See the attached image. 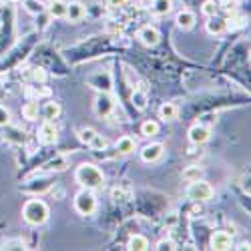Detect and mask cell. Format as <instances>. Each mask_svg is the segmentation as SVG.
Segmentation results:
<instances>
[{"mask_svg":"<svg viewBox=\"0 0 251 251\" xmlns=\"http://www.w3.org/2000/svg\"><path fill=\"white\" fill-rule=\"evenodd\" d=\"M203 14H205V16H213V14H217V6H215V2L207 0V2L203 4Z\"/></svg>","mask_w":251,"mask_h":251,"instance_id":"29","label":"cell"},{"mask_svg":"<svg viewBox=\"0 0 251 251\" xmlns=\"http://www.w3.org/2000/svg\"><path fill=\"white\" fill-rule=\"evenodd\" d=\"M133 100H135V104H137V109H145V107H147V97H145L141 91H135Z\"/></svg>","mask_w":251,"mask_h":251,"instance_id":"25","label":"cell"},{"mask_svg":"<svg viewBox=\"0 0 251 251\" xmlns=\"http://www.w3.org/2000/svg\"><path fill=\"white\" fill-rule=\"evenodd\" d=\"M157 249H175V245H173V241H161Z\"/></svg>","mask_w":251,"mask_h":251,"instance_id":"33","label":"cell"},{"mask_svg":"<svg viewBox=\"0 0 251 251\" xmlns=\"http://www.w3.org/2000/svg\"><path fill=\"white\" fill-rule=\"evenodd\" d=\"M49 14L54 16V18L67 16V4H65V0H60V2H50V6H49Z\"/></svg>","mask_w":251,"mask_h":251,"instance_id":"18","label":"cell"},{"mask_svg":"<svg viewBox=\"0 0 251 251\" xmlns=\"http://www.w3.org/2000/svg\"><path fill=\"white\" fill-rule=\"evenodd\" d=\"M30 76H32V80H36V82H45V80H47V73H45L43 69H32V71H30Z\"/></svg>","mask_w":251,"mask_h":251,"instance_id":"28","label":"cell"},{"mask_svg":"<svg viewBox=\"0 0 251 251\" xmlns=\"http://www.w3.org/2000/svg\"><path fill=\"white\" fill-rule=\"evenodd\" d=\"M151 2H153V0H141V6L143 8H151Z\"/></svg>","mask_w":251,"mask_h":251,"instance_id":"34","label":"cell"},{"mask_svg":"<svg viewBox=\"0 0 251 251\" xmlns=\"http://www.w3.org/2000/svg\"><path fill=\"white\" fill-rule=\"evenodd\" d=\"M10 123V113L6 107H0V127H6Z\"/></svg>","mask_w":251,"mask_h":251,"instance_id":"30","label":"cell"},{"mask_svg":"<svg viewBox=\"0 0 251 251\" xmlns=\"http://www.w3.org/2000/svg\"><path fill=\"white\" fill-rule=\"evenodd\" d=\"M161 155H163V145L159 143H151L141 151V159L145 163H155L157 159H161Z\"/></svg>","mask_w":251,"mask_h":251,"instance_id":"8","label":"cell"},{"mask_svg":"<svg viewBox=\"0 0 251 251\" xmlns=\"http://www.w3.org/2000/svg\"><path fill=\"white\" fill-rule=\"evenodd\" d=\"M95 111L99 117H109L113 111V100L109 95H99L97 102H95Z\"/></svg>","mask_w":251,"mask_h":251,"instance_id":"9","label":"cell"},{"mask_svg":"<svg viewBox=\"0 0 251 251\" xmlns=\"http://www.w3.org/2000/svg\"><path fill=\"white\" fill-rule=\"evenodd\" d=\"M201 175H203V169H201V167H197V165H193V167H189V169L183 171V179L189 181V183L201 179Z\"/></svg>","mask_w":251,"mask_h":251,"instance_id":"20","label":"cell"},{"mask_svg":"<svg viewBox=\"0 0 251 251\" xmlns=\"http://www.w3.org/2000/svg\"><path fill=\"white\" fill-rule=\"evenodd\" d=\"M75 207H76V211H78L80 215H91V213L95 211V209H97V199H95V195L91 193V189L80 191V193L76 195Z\"/></svg>","mask_w":251,"mask_h":251,"instance_id":"4","label":"cell"},{"mask_svg":"<svg viewBox=\"0 0 251 251\" xmlns=\"http://www.w3.org/2000/svg\"><path fill=\"white\" fill-rule=\"evenodd\" d=\"M67 18L73 20V23H78V20L85 18V6L80 2H71L67 6Z\"/></svg>","mask_w":251,"mask_h":251,"instance_id":"12","label":"cell"},{"mask_svg":"<svg viewBox=\"0 0 251 251\" xmlns=\"http://www.w3.org/2000/svg\"><path fill=\"white\" fill-rule=\"evenodd\" d=\"M209 129L207 127H203V125H195V127H191L189 129V139H191V143H195V145H203V143H207L209 141Z\"/></svg>","mask_w":251,"mask_h":251,"instance_id":"10","label":"cell"},{"mask_svg":"<svg viewBox=\"0 0 251 251\" xmlns=\"http://www.w3.org/2000/svg\"><path fill=\"white\" fill-rule=\"evenodd\" d=\"M159 115H161V119H165V121H173L175 117H177V107L173 102H165L163 107L159 109Z\"/></svg>","mask_w":251,"mask_h":251,"instance_id":"17","label":"cell"},{"mask_svg":"<svg viewBox=\"0 0 251 251\" xmlns=\"http://www.w3.org/2000/svg\"><path fill=\"white\" fill-rule=\"evenodd\" d=\"M95 135H97V131H95V129H82V131H80V141L89 145V143L95 139Z\"/></svg>","mask_w":251,"mask_h":251,"instance_id":"26","label":"cell"},{"mask_svg":"<svg viewBox=\"0 0 251 251\" xmlns=\"http://www.w3.org/2000/svg\"><path fill=\"white\" fill-rule=\"evenodd\" d=\"M187 197L193 199V201H209L213 197V187L197 179V181H191L189 185V189H187Z\"/></svg>","mask_w":251,"mask_h":251,"instance_id":"3","label":"cell"},{"mask_svg":"<svg viewBox=\"0 0 251 251\" xmlns=\"http://www.w3.org/2000/svg\"><path fill=\"white\" fill-rule=\"evenodd\" d=\"M89 145H91V149H95V151H100V149H104V147H107V141H104L100 135H95V139H93Z\"/></svg>","mask_w":251,"mask_h":251,"instance_id":"24","label":"cell"},{"mask_svg":"<svg viewBox=\"0 0 251 251\" xmlns=\"http://www.w3.org/2000/svg\"><path fill=\"white\" fill-rule=\"evenodd\" d=\"M49 2H60V0H49Z\"/></svg>","mask_w":251,"mask_h":251,"instance_id":"36","label":"cell"},{"mask_svg":"<svg viewBox=\"0 0 251 251\" xmlns=\"http://www.w3.org/2000/svg\"><path fill=\"white\" fill-rule=\"evenodd\" d=\"M139 40L143 45H147V47H155L157 43H159V30L155 28V26H151V25H147V26H143L141 30H139Z\"/></svg>","mask_w":251,"mask_h":251,"instance_id":"5","label":"cell"},{"mask_svg":"<svg viewBox=\"0 0 251 251\" xmlns=\"http://www.w3.org/2000/svg\"><path fill=\"white\" fill-rule=\"evenodd\" d=\"M6 2H20V0H6Z\"/></svg>","mask_w":251,"mask_h":251,"instance_id":"35","label":"cell"},{"mask_svg":"<svg viewBox=\"0 0 251 251\" xmlns=\"http://www.w3.org/2000/svg\"><path fill=\"white\" fill-rule=\"evenodd\" d=\"M127 2H129V0H107V4H109V6H113V8L125 6V4H127Z\"/></svg>","mask_w":251,"mask_h":251,"instance_id":"32","label":"cell"},{"mask_svg":"<svg viewBox=\"0 0 251 251\" xmlns=\"http://www.w3.org/2000/svg\"><path fill=\"white\" fill-rule=\"evenodd\" d=\"M129 249L131 251H145V249H149V241L147 237H143V235H133L129 239Z\"/></svg>","mask_w":251,"mask_h":251,"instance_id":"16","label":"cell"},{"mask_svg":"<svg viewBox=\"0 0 251 251\" xmlns=\"http://www.w3.org/2000/svg\"><path fill=\"white\" fill-rule=\"evenodd\" d=\"M56 127L50 123V121H47V123H43V127H40V131H38V139H40V143H45V145H52V143H56Z\"/></svg>","mask_w":251,"mask_h":251,"instance_id":"7","label":"cell"},{"mask_svg":"<svg viewBox=\"0 0 251 251\" xmlns=\"http://www.w3.org/2000/svg\"><path fill=\"white\" fill-rule=\"evenodd\" d=\"M237 6H239L237 0H223V10H225V12H229V14L237 12Z\"/></svg>","mask_w":251,"mask_h":251,"instance_id":"27","label":"cell"},{"mask_svg":"<svg viewBox=\"0 0 251 251\" xmlns=\"http://www.w3.org/2000/svg\"><path fill=\"white\" fill-rule=\"evenodd\" d=\"M26 10L32 14H40L43 12V2L40 0H26Z\"/></svg>","mask_w":251,"mask_h":251,"instance_id":"23","label":"cell"},{"mask_svg":"<svg viewBox=\"0 0 251 251\" xmlns=\"http://www.w3.org/2000/svg\"><path fill=\"white\" fill-rule=\"evenodd\" d=\"M23 215H25L26 223H30V225H43L49 219V207H47V203L38 201V199H30L23 209Z\"/></svg>","mask_w":251,"mask_h":251,"instance_id":"1","label":"cell"},{"mask_svg":"<svg viewBox=\"0 0 251 251\" xmlns=\"http://www.w3.org/2000/svg\"><path fill=\"white\" fill-rule=\"evenodd\" d=\"M207 30L211 34H221L225 30V20L219 18V16H209V23H207Z\"/></svg>","mask_w":251,"mask_h":251,"instance_id":"13","label":"cell"},{"mask_svg":"<svg viewBox=\"0 0 251 251\" xmlns=\"http://www.w3.org/2000/svg\"><path fill=\"white\" fill-rule=\"evenodd\" d=\"M177 26L179 28H183V30H189V28H193L195 26V14L191 12V10H181L179 14H177Z\"/></svg>","mask_w":251,"mask_h":251,"instance_id":"11","label":"cell"},{"mask_svg":"<svg viewBox=\"0 0 251 251\" xmlns=\"http://www.w3.org/2000/svg\"><path fill=\"white\" fill-rule=\"evenodd\" d=\"M141 133L145 137H155L159 133V125L155 121H147V123H143V127H141Z\"/></svg>","mask_w":251,"mask_h":251,"instance_id":"22","label":"cell"},{"mask_svg":"<svg viewBox=\"0 0 251 251\" xmlns=\"http://www.w3.org/2000/svg\"><path fill=\"white\" fill-rule=\"evenodd\" d=\"M153 12L155 14H169L171 10V0H153Z\"/></svg>","mask_w":251,"mask_h":251,"instance_id":"19","label":"cell"},{"mask_svg":"<svg viewBox=\"0 0 251 251\" xmlns=\"http://www.w3.org/2000/svg\"><path fill=\"white\" fill-rule=\"evenodd\" d=\"M231 235H229L227 231H215L211 235V247L217 249V251H225V249H231Z\"/></svg>","mask_w":251,"mask_h":251,"instance_id":"6","label":"cell"},{"mask_svg":"<svg viewBox=\"0 0 251 251\" xmlns=\"http://www.w3.org/2000/svg\"><path fill=\"white\" fill-rule=\"evenodd\" d=\"M102 173H100V169H97L95 165H89V163H85V165H80L78 169H76V181L80 183V185H85L87 189H97V187H100L102 185Z\"/></svg>","mask_w":251,"mask_h":251,"instance_id":"2","label":"cell"},{"mask_svg":"<svg viewBox=\"0 0 251 251\" xmlns=\"http://www.w3.org/2000/svg\"><path fill=\"white\" fill-rule=\"evenodd\" d=\"M38 113H40L38 102H34V100L26 102L25 107H23V117H25L26 121H36V119H38Z\"/></svg>","mask_w":251,"mask_h":251,"instance_id":"15","label":"cell"},{"mask_svg":"<svg viewBox=\"0 0 251 251\" xmlns=\"http://www.w3.org/2000/svg\"><path fill=\"white\" fill-rule=\"evenodd\" d=\"M43 113H45L47 121H52V119H56V117L60 115V104H58V102H47L45 109H43Z\"/></svg>","mask_w":251,"mask_h":251,"instance_id":"21","label":"cell"},{"mask_svg":"<svg viewBox=\"0 0 251 251\" xmlns=\"http://www.w3.org/2000/svg\"><path fill=\"white\" fill-rule=\"evenodd\" d=\"M117 151L123 153V155L133 153V151H135V141H133L131 137H121V139L117 141Z\"/></svg>","mask_w":251,"mask_h":251,"instance_id":"14","label":"cell"},{"mask_svg":"<svg viewBox=\"0 0 251 251\" xmlns=\"http://www.w3.org/2000/svg\"><path fill=\"white\" fill-rule=\"evenodd\" d=\"M2 249H25V243L20 241V239H16V241H6Z\"/></svg>","mask_w":251,"mask_h":251,"instance_id":"31","label":"cell"}]
</instances>
